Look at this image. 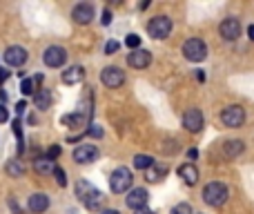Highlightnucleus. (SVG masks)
<instances>
[{
	"instance_id": "f257e3e1",
	"label": "nucleus",
	"mask_w": 254,
	"mask_h": 214,
	"mask_svg": "<svg viewBox=\"0 0 254 214\" xmlns=\"http://www.w3.org/2000/svg\"><path fill=\"white\" fill-rule=\"evenodd\" d=\"M76 197H78V201L83 203L85 208H89V210H96L103 201V192L98 188H94V185L85 179H80L78 183H76Z\"/></svg>"
},
{
	"instance_id": "f03ea898",
	"label": "nucleus",
	"mask_w": 254,
	"mask_h": 214,
	"mask_svg": "<svg viewBox=\"0 0 254 214\" xmlns=\"http://www.w3.org/2000/svg\"><path fill=\"white\" fill-rule=\"evenodd\" d=\"M228 197H230L228 185L219 183V181H212V183H207L205 188H203V201L212 208H221L228 201Z\"/></svg>"
},
{
	"instance_id": "7ed1b4c3",
	"label": "nucleus",
	"mask_w": 254,
	"mask_h": 214,
	"mask_svg": "<svg viewBox=\"0 0 254 214\" xmlns=\"http://www.w3.org/2000/svg\"><path fill=\"white\" fill-rule=\"evenodd\" d=\"M183 56L190 63H201L207 58V45L201 38H190L183 43Z\"/></svg>"
},
{
	"instance_id": "20e7f679",
	"label": "nucleus",
	"mask_w": 254,
	"mask_h": 214,
	"mask_svg": "<svg viewBox=\"0 0 254 214\" xmlns=\"http://www.w3.org/2000/svg\"><path fill=\"white\" fill-rule=\"evenodd\" d=\"M110 188H112V192L114 194H123L127 192V190L131 188V172L127 170V167H116L114 172H112V176H110Z\"/></svg>"
},
{
	"instance_id": "39448f33",
	"label": "nucleus",
	"mask_w": 254,
	"mask_h": 214,
	"mask_svg": "<svg viewBox=\"0 0 254 214\" xmlns=\"http://www.w3.org/2000/svg\"><path fill=\"white\" fill-rule=\"evenodd\" d=\"M147 34L154 40H165L172 34V20L167 16H156L147 22Z\"/></svg>"
},
{
	"instance_id": "423d86ee",
	"label": "nucleus",
	"mask_w": 254,
	"mask_h": 214,
	"mask_svg": "<svg viewBox=\"0 0 254 214\" xmlns=\"http://www.w3.org/2000/svg\"><path fill=\"white\" fill-rule=\"evenodd\" d=\"M221 121L225 127H241L246 123V109L241 105H230L221 112Z\"/></svg>"
},
{
	"instance_id": "0eeeda50",
	"label": "nucleus",
	"mask_w": 254,
	"mask_h": 214,
	"mask_svg": "<svg viewBox=\"0 0 254 214\" xmlns=\"http://www.w3.org/2000/svg\"><path fill=\"white\" fill-rule=\"evenodd\" d=\"M101 83L105 85V87H121V85L125 83V74H123V70L121 67H114V65H110V67H105V70L101 71Z\"/></svg>"
},
{
	"instance_id": "6e6552de",
	"label": "nucleus",
	"mask_w": 254,
	"mask_h": 214,
	"mask_svg": "<svg viewBox=\"0 0 254 214\" xmlns=\"http://www.w3.org/2000/svg\"><path fill=\"white\" fill-rule=\"evenodd\" d=\"M43 61L47 67H63L67 61V52L63 47H58V45H52V47L45 49Z\"/></svg>"
},
{
	"instance_id": "1a4fd4ad",
	"label": "nucleus",
	"mask_w": 254,
	"mask_h": 214,
	"mask_svg": "<svg viewBox=\"0 0 254 214\" xmlns=\"http://www.w3.org/2000/svg\"><path fill=\"white\" fill-rule=\"evenodd\" d=\"M203 114H201V109H196V107H190L188 112L183 114V127L188 132H192V134H196V132H201L203 130Z\"/></svg>"
},
{
	"instance_id": "9d476101",
	"label": "nucleus",
	"mask_w": 254,
	"mask_h": 214,
	"mask_svg": "<svg viewBox=\"0 0 254 214\" xmlns=\"http://www.w3.org/2000/svg\"><path fill=\"white\" fill-rule=\"evenodd\" d=\"M98 147L96 145H89V143H85V145H80V147H76L74 149V161L76 163H80V165H89V163H94V161H98Z\"/></svg>"
},
{
	"instance_id": "9b49d317",
	"label": "nucleus",
	"mask_w": 254,
	"mask_h": 214,
	"mask_svg": "<svg viewBox=\"0 0 254 214\" xmlns=\"http://www.w3.org/2000/svg\"><path fill=\"white\" fill-rule=\"evenodd\" d=\"M147 199H149L147 190L145 188H134L129 192V197L125 199V203H127V208H131L134 212H138V210H143V208L147 206Z\"/></svg>"
},
{
	"instance_id": "f8f14e48",
	"label": "nucleus",
	"mask_w": 254,
	"mask_h": 214,
	"mask_svg": "<svg viewBox=\"0 0 254 214\" xmlns=\"http://www.w3.org/2000/svg\"><path fill=\"white\" fill-rule=\"evenodd\" d=\"M71 18H74L76 25H89L94 18V4H89V2L76 4L74 11H71Z\"/></svg>"
},
{
	"instance_id": "ddd939ff",
	"label": "nucleus",
	"mask_w": 254,
	"mask_h": 214,
	"mask_svg": "<svg viewBox=\"0 0 254 214\" xmlns=\"http://www.w3.org/2000/svg\"><path fill=\"white\" fill-rule=\"evenodd\" d=\"M4 61H7V65L11 67H20L27 63V49L20 47V45H11V47H7V52H4Z\"/></svg>"
},
{
	"instance_id": "4468645a",
	"label": "nucleus",
	"mask_w": 254,
	"mask_h": 214,
	"mask_svg": "<svg viewBox=\"0 0 254 214\" xmlns=\"http://www.w3.org/2000/svg\"><path fill=\"white\" fill-rule=\"evenodd\" d=\"M219 31H221V36H223L225 40H237L239 36H241V22L237 20V18H225L223 22H221V27H219Z\"/></svg>"
},
{
	"instance_id": "2eb2a0df",
	"label": "nucleus",
	"mask_w": 254,
	"mask_h": 214,
	"mask_svg": "<svg viewBox=\"0 0 254 214\" xmlns=\"http://www.w3.org/2000/svg\"><path fill=\"white\" fill-rule=\"evenodd\" d=\"M152 63V54L147 49H136V52L127 54V65L134 67V70H145Z\"/></svg>"
},
{
	"instance_id": "dca6fc26",
	"label": "nucleus",
	"mask_w": 254,
	"mask_h": 214,
	"mask_svg": "<svg viewBox=\"0 0 254 214\" xmlns=\"http://www.w3.org/2000/svg\"><path fill=\"white\" fill-rule=\"evenodd\" d=\"M27 208H29L31 214H43L49 208V197L47 194H43V192L31 194L29 201H27Z\"/></svg>"
},
{
	"instance_id": "f3484780",
	"label": "nucleus",
	"mask_w": 254,
	"mask_h": 214,
	"mask_svg": "<svg viewBox=\"0 0 254 214\" xmlns=\"http://www.w3.org/2000/svg\"><path fill=\"white\" fill-rule=\"evenodd\" d=\"M83 80H85V70L80 65L67 67V71H63V83H67V85H78Z\"/></svg>"
},
{
	"instance_id": "a211bd4d",
	"label": "nucleus",
	"mask_w": 254,
	"mask_h": 214,
	"mask_svg": "<svg viewBox=\"0 0 254 214\" xmlns=\"http://www.w3.org/2000/svg\"><path fill=\"white\" fill-rule=\"evenodd\" d=\"M56 161H52L49 156H38L34 161V170L38 172V174H43V176H49V174H54L56 172Z\"/></svg>"
},
{
	"instance_id": "6ab92c4d",
	"label": "nucleus",
	"mask_w": 254,
	"mask_h": 214,
	"mask_svg": "<svg viewBox=\"0 0 254 214\" xmlns=\"http://www.w3.org/2000/svg\"><path fill=\"white\" fill-rule=\"evenodd\" d=\"M40 83H43V76H40V74H36L34 78H25V80H22V85H20V92L25 94V96H36V94L40 92V89H38Z\"/></svg>"
},
{
	"instance_id": "aec40b11",
	"label": "nucleus",
	"mask_w": 254,
	"mask_h": 214,
	"mask_svg": "<svg viewBox=\"0 0 254 214\" xmlns=\"http://www.w3.org/2000/svg\"><path fill=\"white\" fill-rule=\"evenodd\" d=\"M179 176L185 181L188 185H194L198 181V170L192 165V163H185V165L179 167Z\"/></svg>"
},
{
	"instance_id": "412c9836",
	"label": "nucleus",
	"mask_w": 254,
	"mask_h": 214,
	"mask_svg": "<svg viewBox=\"0 0 254 214\" xmlns=\"http://www.w3.org/2000/svg\"><path fill=\"white\" fill-rule=\"evenodd\" d=\"M165 176H167V167L161 165V163H154V165L147 170V176H145V179H147L149 183H158V181H163Z\"/></svg>"
},
{
	"instance_id": "4be33fe9",
	"label": "nucleus",
	"mask_w": 254,
	"mask_h": 214,
	"mask_svg": "<svg viewBox=\"0 0 254 214\" xmlns=\"http://www.w3.org/2000/svg\"><path fill=\"white\" fill-rule=\"evenodd\" d=\"M246 149V145H243V141H225L223 143V154L228 158H234L239 156V154Z\"/></svg>"
},
{
	"instance_id": "5701e85b",
	"label": "nucleus",
	"mask_w": 254,
	"mask_h": 214,
	"mask_svg": "<svg viewBox=\"0 0 254 214\" xmlns=\"http://www.w3.org/2000/svg\"><path fill=\"white\" fill-rule=\"evenodd\" d=\"M34 105L38 109H47L52 105V92H49V89H40V92L34 96Z\"/></svg>"
},
{
	"instance_id": "b1692460",
	"label": "nucleus",
	"mask_w": 254,
	"mask_h": 214,
	"mask_svg": "<svg viewBox=\"0 0 254 214\" xmlns=\"http://www.w3.org/2000/svg\"><path fill=\"white\" fill-rule=\"evenodd\" d=\"M61 123L67 127H80V125H85V116L83 114H67V116L61 118Z\"/></svg>"
},
{
	"instance_id": "393cba45",
	"label": "nucleus",
	"mask_w": 254,
	"mask_h": 214,
	"mask_svg": "<svg viewBox=\"0 0 254 214\" xmlns=\"http://www.w3.org/2000/svg\"><path fill=\"white\" fill-rule=\"evenodd\" d=\"M154 165V158L147 156V154H136L134 156V167L136 170H149Z\"/></svg>"
},
{
	"instance_id": "a878e982",
	"label": "nucleus",
	"mask_w": 254,
	"mask_h": 214,
	"mask_svg": "<svg viewBox=\"0 0 254 214\" xmlns=\"http://www.w3.org/2000/svg\"><path fill=\"white\" fill-rule=\"evenodd\" d=\"M4 172H7L9 176H16V179H18V176L25 174V167L20 165V161H9L7 167H4Z\"/></svg>"
},
{
	"instance_id": "bb28decb",
	"label": "nucleus",
	"mask_w": 254,
	"mask_h": 214,
	"mask_svg": "<svg viewBox=\"0 0 254 214\" xmlns=\"http://www.w3.org/2000/svg\"><path fill=\"white\" fill-rule=\"evenodd\" d=\"M125 45L131 49V52H136V49H140V36H136V34H129L125 38Z\"/></svg>"
},
{
	"instance_id": "cd10ccee",
	"label": "nucleus",
	"mask_w": 254,
	"mask_h": 214,
	"mask_svg": "<svg viewBox=\"0 0 254 214\" xmlns=\"http://www.w3.org/2000/svg\"><path fill=\"white\" fill-rule=\"evenodd\" d=\"M172 214H194V212H192V206H190V203H179V206H174Z\"/></svg>"
},
{
	"instance_id": "c85d7f7f",
	"label": "nucleus",
	"mask_w": 254,
	"mask_h": 214,
	"mask_svg": "<svg viewBox=\"0 0 254 214\" xmlns=\"http://www.w3.org/2000/svg\"><path fill=\"white\" fill-rule=\"evenodd\" d=\"M54 176H56V183L61 185V188H65V185H67V176H65V172H63L61 167H56V172H54Z\"/></svg>"
},
{
	"instance_id": "c756f323",
	"label": "nucleus",
	"mask_w": 254,
	"mask_h": 214,
	"mask_svg": "<svg viewBox=\"0 0 254 214\" xmlns=\"http://www.w3.org/2000/svg\"><path fill=\"white\" fill-rule=\"evenodd\" d=\"M119 47H121V45L116 43V40H110V43L105 45V54H114V52H116V49H119Z\"/></svg>"
},
{
	"instance_id": "7c9ffc66",
	"label": "nucleus",
	"mask_w": 254,
	"mask_h": 214,
	"mask_svg": "<svg viewBox=\"0 0 254 214\" xmlns=\"http://www.w3.org/2000/svg\"><path fill=\"white\" fill-rule=\"evenodd\" d=\"M58 154H61V147H58V145H54V147H49L47 156L52 158V161H56V158H58Z\"/></svg>"
},
{
	"instance_id": "2f4dec72",
	"label": "nucleus",
	"mask_w": 254,
	"mask_h": 214,
	"mask_svg": "<svg viewBox=\"0 0 254 214\" xmlns=\"http://www.w3.org/2000/svg\"><path fill=\"white\" fill-rule=\"evenodd\" d=\"M7 121H9V112H7V107L0 105V123H7Z\"/></svg>"
},
{
	"instance_id": "473e14b6",
	"label": "nucleus",
	"mask_w": 254,
	"mask_h": 214,
	"mask_svg": "<svg viewBox=\"0 0 254 214\" xmlns=\"http://www.w3.org/2000/svg\"><path fill=\"white\" fill-rule=\"evenodd\" d=\"M101 22H103V25H110V22H112V11H103Z\"/></svg>"
},
{
	"instance_id": "72a5a7b5",
	"label": "nucleus",
	"mask_w": 254,
	"mask_h": 214,
	"mask_svg": "<svg viewBox=\"0 0 254 214\" xmlns=\"http://www.w3.org/2000/svg\"><path fill=\"white\" fill-rule=\"evenodd\" d=\"M9 76H11V71H7V70H0V85H2L4 80L9 78Z\"/></svg>"
},
{
	"instance_id": "f704fd0d",
	"label": "nucleus",
	"mask_w": 254,
	"mask_h": 214,
	"mask_svg": "<svg viewBox=\"0 0 254 214\" xmlns=\"http://www.w3.org/2000/svg\"><path fill=\"white\" fill-rule=\"evenodd\" d=\"M25 107H27V103H25V101H18V103H16V112H18V114L25 112Z\"/></svg>"
},
{
	"instance_id": "c9c22d12",
	"label": "nucleus",
	"mask_w": 254,
	"mask_h": 214,
	"mask_svg": "<svg viewBox=\"0 0 254 214\" xmlns=\"http://www.w3.org/2000/svg\"><path fill=\"white\" fill-rule=\"evenodd\" d=\"M188 156H190V158H196V156H198V152L192 147V149H188Z\"/></svg>"
},
{
	"instance_id": "e433bc0d",
	"label": "nucleus",
	"mask_w": 254,
	"mask_h": 214,
	"mask_svg": "<svg viewBox=\"0 0 254 214\" xmlns=\"http://www.w3.org/2000/svg\"><path fill=\"white\" fill-rule=\"evenodd\" d=\"M136 214H156V212H154V210H147V208H143V210H138Z\"/></svg>"
},
{
	"instance_id": "4c0bfd02",
	"label": "nucleus",
	"mask_w": 254,
	"mask_h": 214,
	"mask_svg": "<svg viewBox=\"0 0 254 214\" xmlns=\"http://www.w3.org/2000/svg\"><path fill=\"white\" fill-rule=\"evenodd\" d=\"M248 34H250V40H254V25L248 27Z\"/></svg>"
},
{
	"instance_id": "58836bf2",
	"label": "nucleus",
	"mask_w": 254,
	"mask_h": 214,
	"mask_svg": "<svg viewBox=\"0 0 254 214\" xmlns=\"http://www.w3.org/2000/svg\"><path fill=\"white\" fill-rule=\"evenodd\" d=\"M101 214H121L119 210H101Z\"/></svg>"
}]
</instances>
